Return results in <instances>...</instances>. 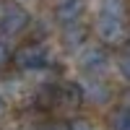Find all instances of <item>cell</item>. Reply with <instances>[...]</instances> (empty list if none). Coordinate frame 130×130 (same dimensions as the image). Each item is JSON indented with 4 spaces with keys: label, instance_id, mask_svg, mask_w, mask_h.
Returning <instances> with one entry per match:
<instances>
[{
    "label": "cell",
    "instance_id": "obj_3",
    "mask_svg": "<svg viewBox=\"0 0 130 130\" xmlns=\"http://www.w3.org/2000/svg\"><path fill=\"white\" fill-rule=\"evenodd\" d=\"M31 24V16L24 5L18 3H3L0 5V34L5 37H18L21 31H26Z\"/></svg>",
    "mask_w": 130,
    "mask_h": 130
},
{
    "label": "cell",
    "instance_id": "obj_1",
    "mask_svg": "<svg viewBox=\"0 0 130 130\" xmlns=\"http://www.w3.org/2000/svg\"><path fill=\"white\" fill-rule=\"evenodd\" d=\"M102 42H120L125 31V3L122 0H102L99 18H96Z\"/></svg>",
    "mask_w": 130,
    "mask_h": 130
},
{
    "label": "cell",
    "instance_id": "obj_12",
    "mask_svg": "<svg viewBox=\"0 0 130 130\" xmlns=\"http://www.w3.org/2000/svg\"><path fill=\"white\" fill-rule=\"evenodd\" d=\"M10 60V52H8V47L3 44V42H0V65H5Z\"/></svg>",
    "mask_w": 130,
    "mask_h": 130
},
{
    "label": "cell",
    "instance_id": "obj_15",
    "mask_svg": "<svg viewBox=\"0 0 130 130\" xmlns=\"http://www.w3.org/2000/svg\"><path fill=\"white\" fill-rule=\"evenodd\" d=\"M5 112V102H3V96H0V115Z\"/></svg>",
    "mask_w": 130,
    "mask_h": 130
},
{
    "label": "cell",
    "instance_id": "obj_7",
    "mask_svg": "<svg viewBox=\"0 0 130 130\" xmlns=\"http://www.w3.org/2000/svg\"><path fill=\"white\" fill-rule=\"evenodd\" d=\"M81 89H83V99H89L91 104H104L109 99V89L99 81H86Z\"/></svg>",
    "mask_w": 130,
    "mask_h": 130
},
{
    "label": "cell",
    "instance_id": "obj_14",
    "mask_svg": "<svg viewBox=\"0 0 130 130\" xmlns=\"http://www.w3.org/2000/svg\"><path fill=\"white\" fill-rule=\"evenodd\" d=\"M122 107H127V109H130V89L122 94Z\"/></svg>",
    "mask_w": 130,
    "mask_h": 130
},
{
    "label": "cell",
    "instance_id": "obj_11",
    "mask_svg": "<svg viewBox=\"0 0 130 130\" xmlns=\"http://www.w3.org/2000/svg\"><path fill=\"white\" fill-rule=\"evenodd\" d=\"M39 130H73V122H68V120H50Z\"/></svg>",
    "mask_w": 130,
    "mask_h": 130
},
{
    "label": "cell",
    "instance_id": "obj_9",
    "mask_svg": "<svg viewBox=\"0 0 130 130\" xmlns=\"http://www.w3.org/2000/svg\"><path fill=\"white\" fill-rule=\"evenodd\" d=\"M109 127L112 130H130V109L127 107H117L109 115Z\"/></svg>",
    "mask_w": 130,
    "mask_h": 130
},
{
    "label": "cell",
    "instance_id": "obj_5",
    "mask_svg": "<svg viewBox=\"0 0 130 130\" xmlns=\"http://www.w3.org/2000/svg\"><path fill=\"white\" fill-rule=\"evenodd\" d=\"M109 68V52L104 47H89L81 55V70L89 75H102Z\"/></svg>",
    "mask_w": 130,
    "mask_h": 130
},
{
    "label": "cell",
    "instance_id": "obj_10",
    "mask_svg": "<svg viewBox=\"0 0 130 130\" xmlns=\"http://www.w3.org/2000/svg\"><path fill=\"white\" fill-rule=\"evenodd\" d=\"M117 70H120V75H122L125 81H130V50L117 57Z\"/></svg>",
    "mask_w": 130,
    "mask_h": 130
},
{
    "label": "cell",
    "instance_id": "obj_2",
    "mask_svg": "<svg viewBox=\"0 0 130 130\" xmlns=\"http://www.w3.org/2000/svg\"><path fill=\"white\" fill-rule=\"evenodd\" d=\"M13 62L18 70H42L52 62V55L44 42H31V44H24L21 50H16Z\"/></svg>",
    "mask_w": 130,
    "mask_h": 130
},
{
    "label": "cell",
    "instance_id": "obj_4",
    "mask_svg": "<svg viewBox=\"0 0 130 130\" xmlns=\"http://www.w3.org/2000/svg\"><path fill=\"white\" fill-rule=\"evenodd\" d=\"M55 21L60 26H70V24H78L86 13V0H55Z\"/></svg>",
    "mask_w": 130,
    "mask_h": 130
},
{
    "label": "cell",
    "instance_id": "obj_8",
    "mask_svg": "<svg viewBox=\"0 0 130 130\" xmlns=\"http://www.w3.org/2000/svg\"><path fill=\"white\" fill-rule=\"evenodd\" d=\"M68 31H65V47L68 50H75V47H81L83 42H86V26H81V24H70V26H65Z\"/></svg>",
    "mask_w": 130,
    "mask_h": 130
},
{
    "label": "cell",
    "instance_id": "obj_13",
    "mask_svg": "<svg viewBox=\"0 0 130 130\" xmlns=\"http://www.w3.org/2000/svg\"><path fill=\"white\" fill-rule=\"evenodd\" d=\"M73 130H94L86 120H78V122H73Z\"/></svg>",
    "mask_w": 130,
    "mask_h": 130
},
{
    "label": "cell",
    "instance_id": "obj_6",
    "mask_svg": "<svg viewBox=\"0 0 130 130\" xmlns=\"http://www.w3.org/2000/svg\"><path fill=\"white\" fill-rule=\"evenodd\" d=\"M50 96L55 104H68V107H78L83 102V89L73 81H62V83H55L50 89Z\"/></svg>",
    "mask_w": 130,
    "mask_h": 130
}]
</instances>
